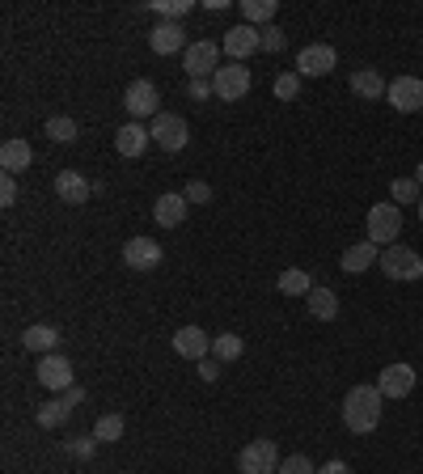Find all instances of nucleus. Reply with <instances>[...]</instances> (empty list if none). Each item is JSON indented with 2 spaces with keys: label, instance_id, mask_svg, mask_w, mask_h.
I'll return each mask as SVG.
<instances>
[{
  "label": "nucleus",
  "instance_id": "40",
  "mask_svg": "<svg viewBox=\"0 0 423 474\" xmlns=\"http://www.w3.org/2000/svg\"><path fill=\"white\" fill-rule=\"evenodd\" d=\"M199 377H203V381H216V377H220V360H199Z\"/></svg>",
  "mask_w": 423,
  "mask_h": 474
},
{
  "label": "nucleus",
  "instance_id": "37",
  "mask_svg": "<svg viewBox=\"0 0 423 474\" xmlns=\"http://www.w3.org/2000/svg\"><path fill=\"white\" fill-rule=\"evenodd\" d=\"M182 195H187V204H212V187H208V182H195V179H191Z\"/></svg>",
  "mask_w": 423,
  "mask_h": 474
},
{
  "label": "nucleus",
  "instance_id": "19",
  "mask_svg": "<svg viewBox=\"0 0 423 474\" xmlns=\"http://www.w3.org/2000/svg\"><path fill=\"white\" fill-rule=\"evenodd\" d=\"M187 195H178V191H170V195H162L157 204H153V220L162 225V229H178L182 220H187Z\"/></svg>",
  "mask_w": 423,
  "mask_h": 474
},
{
  "label": "nucleus",
  "instance_id": "3",
  "mask_svg": "<svg viewBox=\"0 0 423 474\" xmlns=\"http://www.w3.org/2000/svg\"><path fill=\"white\" fill-rule=\"evenodd\" d=\"M377 267H381V271H386L390 279H402V284H411V279L423 276V259L415 254V250H411V245H402V242H398V245H386Z\"/></svg>",
  "mask_w": 423,
  "mask_h": 474
},
{
  "label": "nucleus",
  "instance_id": "34",
  "mask_svg": "<svg viewBox=\"0 0 423 474\" xmlns=\"http://www.w3.org/2000/svg\"><path fill=\"white\" fill-rule=\"evenodd\" d=\"M296 94H301V77H296V72H279V77H276V98L293 102Z\"/></svg>",
  "mask_w": 423,
  "mask_h": 474
},
{
  "label": "nucleus",
  "instance_id": "43",
  "mask_svg": "<svg viewBox=\"0 0 423 474\" xmlns=\"http://www.w3.org/2000/svg\"><path fill=\"white\" fill-rule=\"evenodd\" d=\"M415 182H419V187H423V162H419V170H415Z\"/></svg>",
  "mask_w": 423,
  "mask_h": 474
},
{
  "label": "nucleus",
  "instance_id": "23",
  "mask_svg": "<svg viewBox=\"0 0 423 474\" xmlns=\"http://www.w3.org/2000/svg\"><path fill=\"white\" fill-rule=\"evenodd\" d=\"M21 347L34 352V356H51V352H60V330L47 327V322H38V327H26L21 335Z\"/></svg>",
  "mask_w": 423,
  "mask_h": 474
},
{
  "label": "nucleus",
  "instance_id": "10",
  "mask_svg": "<svg viewBox=\"0 0 423 474\" xmlns=\"http://www.w3.org/2000/svg\"><path fill=\"white\" fill-rule=\"evenodd\" d=\"M386 102L398 115H415V111H423V81L419 77H394L386 89Z\"/></svg>",
  "mask_w": 423,
  "mask_h": 474
},
{
  "label": "nucleus",
  "instance_id": "35",
  "mask_svg": "<svg viewBox=\"0 0 423 474\" xmlns=\"http://www.w3.org/2000/svg\"><path fill=\"white\" fill-rule=\"evenodd\" d=\"M276 474H318V466H313L305 453H293V458L279 462V470H276Z\"/></svg>",
  "mask_w": 423,
  "mask_h": 474
},
{
  "label": "nucleus",
  "instance_id": "1",
  "mask_svg": "<svg viewBox=\"0 0 423 474\" xmlns=\"http://www.w3.org/2000/svg\"><path fill=\"white\" fill-rule=\"evenodd\" d=\"M381 407H386V394L377 386H352L347 398H343V424H347V432L369 437L381 424Z\"/></svg>",
  "mask_w": 423,
  "mask_h": 474
},
{
  "label": "nucleus",
  "instance_id": "2",
  "mask_svg": "<svg viewBox=\"0 0 423 474\" xmlns=\"http://www.w3.org/2000/svg\"><path fill=\"white\" fill-rule=\"evenodd\" d=\"M364 229H369V242L373 245H398L402 237V208L398 204H373L369 216H364Z\"/></svg>",
  "mask_w": 423,
  "mask_h": 474
},
{
  "label": "nucleus",
  "instance_id": "27",
  "mask_svg": "<svg viewBox=\"0 0 423 474\" xmlns=\"http://www.w3.org/2000/svg\"><path fill=\"white\" fill-rule=\"evenodd\" d=\"M276 0H242L245 26H276Z\"/></svg>",
  "mask_w": 423,
  "mask_h": 474
},
{
  "label": "nucleus",
  "instance_id": "44",
  "mask_svg": "<svg viewBox=\"0 0 423 474\" xmlns=\"http://www.w3.org/2000/svg\"><path fill=\"white\" fill-rule=\"evenodd\" d=\"M415 212H419V225H423V199H419V204H415Z\"/></svg>",
  "mask_w": 423,
  "mask_h": 474
},
{
  "label": "nucleus",
  "instance_id": "11",
  "mask_svg": "<svg viewBox=\"0 0 423 474\" xmlns=\"http://www.w3.org/2000/svg\"><path fill=\"white\" fill-rule=\"evenodd\" d=\"M165 259L162 242H153V237H128L123 245V262H128V271H157Z\"/></svg>",
  "mask_w": 423,
  "mask_h": 474
},
{
  "label": "nucleus",
  "instance_id": "30",
  "mask_svg": "<svg viewBox=\"0 0 423 474\" xmlns=\"http://www.w3.org/2000/svg\"><path fill=\"white\" fill-rule=\"evenodd\" d=\"M390 199L398 204V208H402V204H419V199H423V187L415 179H394L390 182Z\"/></svg>",
  "mask_w": 423,
  "mask_h": 474
},
{
  "label": "nucleus",
  "instance_id": "9",
  "mask_svg": "<svg viewBox=\"0 0 423 474\" xmlns=\"http://www.w3.org/2000/svg\"><path fill=\"white\" fill-rule=\"evenodd\" d=\"M212 89H216V98H220V102H242L245 94H250V68H245V64L216 68V77H212Z\"/></svg>",
  "mask_w": 423,
  "mask_h": 474
},
{
  "label": "nucleus",
  "instance_id": "17",
  "mask_svg": "<svg viewBox=\"0 0 423 474\" xmlns=\"http://www.w3.org/2000/svg\"><path fill=\"white\" fill-rule=\"evenodd\" d=\"M148 145H153V136H148V128H145V123H136V119H128L123 128L114 131V148H119V157H140Z\"/></svg>",
  "mask_w": 423,
  "mask_h": 474
},
{
  "label": "nucleus",
  "instance_id": "6",
  "mask_svg": "<svg viewBox=\"0 0 423 474\" xmlns=\"http://www.w3.org/2000/svg\"><path fill=\"white\" fill-rule=\"evenodd\" d=\"M279 449H276V441H250L237 453V470L242 474H276L279 470Z\"/></svg>",
  "mask_w": 423,
  "mask_h": 474
},
{
  "label": "nucleus",
  "instance_id": "31",
  "mask_svg": "<svg viewBox=\"0 0 423 474\" xmlns=\"http://www.w3.org/2000/svg\"><path fill=\"white\" fill-rule=\"evenodd\" d=\"M47 136L55 145H72V140H77V119H68V115L47 119Z\"/></svg>",
  "mask_w": 423,
  "mask_h": 474
},
{
  "label": "nucleus",
  "instance_id": "18",
  "mask_svg": "<svg viewBox=\"0 0 423 474\" xmlns=\"http://www.w3.org/2000/svg\"><path fill=\"white\" fill-rule=\"evenodd\" d=\"M377 262H381V245H373L369 237L343 250V271H347V276H364V271L377 267Z\"/></svg>",
  "mask_w": 423,
  "mask_h": 474
},
{
  "label": "nucleus",
  "instance_id": "38",
  "mask_svg": "<svg viewBox=\"0 0 423 474\" xmlns=\"http://www.w3.org/2000/svg\"><path fill=\"white\" fill-rule=\"evenodd\" d=\"M187 98H191V102H208V98H216V89H212V81H191V85H187Z\"/></svg>",
  "mask_w": 423,
  "mask_h": 474
},
{
  "label": "nucleus",
  "instance_id": "13",
  "mask_svg": "<svg viewBox=\"0 0 423 474\" xmlns=\"http://www.w3.org/2000/svg\"><path fill=\"white\" fill-rule=\"evenodd\" d=\"M34 373H38V381H43L47 390H55V394H64V390L77 386V381H72V364H68L60 352H51V356L38 360V369H34Z\"/></svg>",
  "mask_w": 423,
  "mask_h": 474
},
{
  "label": "nucleus",
  "instance_id": "39",
  "mask_svg": "<svg viewBox=\"0 0 423 474\" xmlns=\"http://www.w3.org/2000/svg\"><path fill=\"white\" fill-rule=\"evenodd\" d=\"M0 204H4V208H13V204H17V179H13V174H4V179H0Z\"/></svg>",
  "mask_w": 423,
  "mask_h": 474
},
{
  "label": "nucleus",
  "instance_id": "8",
  "mask_svg": "<svg viewBox=\"0 0 423 474\" xmlns=\"http://www.w3.org/2000/svg\"><path fill=\"white\" fill-rule=\"evenodd\" d=\"M259 26H233V30L220 38V51L228 55V64H242V60H250L254 51H262V38H259Z\"/></svg>",
  "mask_w": 423,
  "mask_h": 474
},
{
  "label": "nucleus",
  "instance_id": "33",
  "mask_svg": "<svg viewBox=\"0 0 423 474\" xmlns=\"http://www.w3.org/2000/svg\"><path fill=\"white\" fill-rule=\"evenodd\" d=\"M123 415H102L98 424H94V437H98V441H119V437H123Z\"/></svg>",
  "mask_w": 423,
  "mask_h": 474
},
{
  "label": "nucleus",
  "instance_id": "28",
  "mask_svg": "<svg viewBox=\"0 0 423 474\" xmlns=\"http://www.w3.org/2000/svg\"><path fill=\"white\" fill-rule=\"evenodd\" d=\"M242 352H245L242 335H233V330H225V335H216V339H212V360H220V364H233Z\"/></svg>",
  "mask_w": 423,
  "mask_h": 474
},
{
  "label": "nucleus",
  "instance_id": "29",
  "mask_svg": "<svg viewBox=\"0 0 423 474\" xmlns=\"http://www.w3.org/2000/svg\"><path fill=\"white\" fill-rule=\"evenodd\" d=\"M148 9H153L157 17H162V21H182V17H187L191 9H195V0H153Z\"/></svg>",
  "mask_w": 423,
  "mask_h": 474
},
{
  "label": "nucleus",
  "instance_id": "21",
  "mask_svg": "<svg viewBox=\"0 0 423 474\" xmlns=\"http://www.w3.org/2000/svg\"><path fill=\"white\" fill-rule=\"evenodd\" d=\"M30 162H34V148L21 140V136H13V140H4L0 145V170L4 174H21V170H30Z\"/></svg>",
  "mask_w": 423,
  "mask_h": 474
},
{
  "label": "nucleus",
  "instance_id": "14",
  "mask_svg": "<svg viewBox=\"0 0 423 474\" xmlns=\"http://www.w3.org/2000/svg\"><path fill=\"white\" fill-rule=\"evenodd\" d=\"M377 390L386 394V398H407L415 390V369L411 364H386L377 373Z\"/></svg>",
  "mask_w": 423,
  "mask_h": 474
},
{
  "label": "nucleus",
  "instance_id": "32",
  "mask_svg": "<svg viewBox=\"0 0 423 474\" xmlns=\"http://www.w3.org/2000/svg\"><path fill=\"white\" fill-rule=\"evenodd\" d=\"M98 437H94V432H81V437H68L64 441V449L68 453H72V458L77 462H85V458H94V449H98Z\"/></svg>",
  "mask_w": 423,
  "mask_h": 474
},
{
  "label": "nucleus",
  "instance_id": "5",
  "mask_svg": "<svg viewBox=\"0 0 423 474\" xmlns=\"http://www.w3.org/2000/svg\"><path fill=\"white\" fill-rule=\"evenodd\" d=\"M182 64L191 72V81H212L216 68H220V43H208V38L191 43V47L182 51Z\"/></svg>",
  "mask_w": 423,
  "mask_h": 474
},
{
  "label": "nucleus",
  "instance_id": "4",
  "mask_svg": "<svg viewBox=\"0 0 423 474\" xmlns=\"http://www.w3.org/2000/svg\"><path fill=\"white\" fill-rule=\"evenodd\" d=\"M148 136H153V145H162V153H182V148H187V140H191L187 119L170 115V111H162V115L148 123Z\"/></svg>",
  "mask_w": 423,
  "mask_h": 474
},
{
  "label": "nucleus",
  "instance_id": "20",
  "mask_svg": "<svg viewBox=\"0 0 423 474\" xmlns=\"http://www.w3.org/2000/svg\"><path fill=\"white\" fill-rule=\"evenodd\" d=\"M174 352H178V356H187V360H208V352H212V335H203L199 327H182V330H174Z\"/></svg>",
  "mask_w": 423,
  "mask_h": 474
},
{
  "label": "nucleus",
  "instance_id": "25",
  "mask_svg": "<svg viewBox=\"0 0 423 474\" xmlns=\"http://www.w3.org/2000/svg\"><path fill=\"white\" fill-rule=\"evenodd\" d=\"M305 305H310V313L318 322H335V318H339V296L330 293V288H313V293L305 296Z\"/></svg>",
  "mask_w": 423,
  "mask_h": 474
},
{
  "label": "nucleus",
  "instance_id": "12",
  "mask_svg": "<svg viewBox=\"0 0 423 474\" xmlns=\"http://www.w3.org/2000/svg\"><path fill=\"white\" fill-rule=\"evenodd\" d=\"M335 64H339V55L330 43H310L296 55V77H326V72H335Z\"/></svg>",
  "mask_w": 423,
  "mask_h": 474
},
{
  "label": "nucleus",
  "instance_id": "22",
  "mask_svg": "<svg viewBox=\"0 0 423 474\" xmlns=\"http://www.w3.org/2000/svg\"><path fill=\"white\" fill-rule=\"evenodd\" d=\"M386 89H390V81L377 72V68H356L352 72V94L364 102H381L386 98Z\"/></svg>",
  "mask_w": 423,
  "mask_h": 474
},
{
  "label": "nucleus",
  "instance_id": "41",
  "mask_svg": "<svg viewBox=\"0 0 423 474\" xmlns=\"http://www.w3.org/2000/svg\"><path fill=\"white\" fill-rule=\"evenodd\" d=\"M318 474H352V466H347L343 458H330L326 466H318Z\"/></svg>",
  "mask_w": 423,
  "mask_h": 474
},
{
  "label": "nucleus",
  "instance_id": "26",
  "mask_svg": "<svg viewBox=\"0 0 423 474\" xmlns=\"http://www.w3.org/2000/svg\"><path fill=\"white\" fill-rule=\"evenodd\" d=\"M284 296H310L318 284H313L310 271H301V267H288V271H279V284H276Z\"/></svg>",
  "mask_w": 423,
  "mask_h": 474
},
{
  "label": "nucleus",
  "instance_id": "7",
  "mask_svg": "<svg viewBox=\"0 0 423 474\" xmlns=\"http://www.w3.org/2000/svg\"><path fill=\"white\" fill-rule=\"evenodd\" d=\"M123 106H128V115L140 123V119H157L162 115V94H157V85L153 81H131L128 94H123Z\"/></svg>",
  "mask_w": 423,
  "mask_h": 474
},
{
  "label": "nucleus",
  "instance_id": "24",
  "mask_svg": "<svg viewBox=\"0 0 423 474\" xmlns=\"http://www.w3.org/2000/svg\"><path fill=\"white\" fill-rule=\"evenodd\" d=\"M68 415H72V403H68L64 394H60V398H51V403H43V407L34 411V424H38V428H47V432H51V428H60V424H64Z\"/></svg>",
  "mask_w": 423,
  "mask_h": 474
},
{
  "label": "nucleus",
  "instance_id": "36",
  "mask_svg": "<svg viewBox=\"0 0 423 474\" xmlns=\"http://www.w3.org/2000/svg\"><path fill=\"white\" fill-rule=\"evenodd\" d=\"M259 38H262V51H271V55L288 47V34L279 30V26H262V34H259Z\"/></svg>",
  "mask_w": 423,
  "mask_h": 474
},
{
  "label": "nucleus",
  "instance_id": "15",
  "mask_svg": "<svg viewBox=\"0 0 423 474\" xmlns=\"http://www.w3.org/2000/svg\"><path fill=\"white\" fill-rule=\"evenodd\" d=\"M55 195H60V204H89V195H98V191H94V182L85 179V174L60 170L55 174Z\"/></svg>",
  "mask_w": 423,
  "mask_h": 474
},
{
  "label": "nucleus",
  "instance_id": "42",
  "mask_svg": "<svg viewBox=\"0 0 423 474\" xmlns=\"http://www.w3.org/2000/svg\"><path fill=\"white\" fill-rule=\"evenodd\" d=\"M64 398L77 407V403H85V390H81V386H72V390H64Z\"/></svg>",
  "mask_w": 423,
  "mask_h": 474
},
{
  "label": "nucleus",
  "instance_id": "16",
  "mask_svg": "<svg viewBox=\"0 0 423 474\" xmlns=\"http://www.w3.org/2000/svg\"><path fill=\"white\" fill-rule=\"evenodd\" d=\"M148 47L157 51V55H174V51H187V30H182L178 21H157L153 34H148Z\"/></svg>",
  "mask_w": 423,
  "mask_h": 474
}]
</instances>
